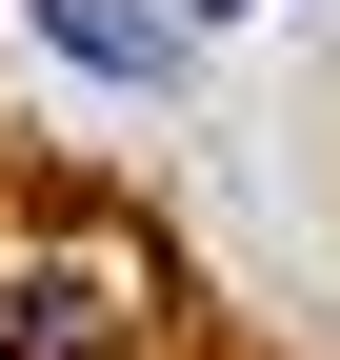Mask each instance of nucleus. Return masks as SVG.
Listing matches in <instances>:
<instances>
[{"mask_svg":"<svg viewBox=\"0 0 340 360\" xmlns=\"http://www.w3.org/2000/svg\"><path fill=\"white\" fill-rule=\"evenodd\" d=\"M181 20H240V0H181Z\"/></svg>","mask_w":340,"mask_h":360,"instance_id":"7ed1b4c3","label":"nucleus"},{"mask_svg":"<svg viewBox=\"0 0 340 360\" xmlns=\"http://www.w3.org/2000/svg\"><path fill=\"white\" fill-rule=\"evenodd\" d=\"M40 40H60L80 80H181V20H160V0H20Z\"/></svg>","mask_w":340,"mask_h":360,"instance_id":"f257e3e1","label":"nucleus"},{"mask_svg":"<svg viewBox=\"0 0 340 360\" xmlns=\"http://www.w3.org/2000/svg\"><path fill=\"white\" fill-rule=\"evenodd\" d=\"M0 340H20V360H100V281H20Z\"/></svg>","mask_w":340,"mask_h":360,"instance_id":"f03ea898","label":"nucleus"}]
</instances>
